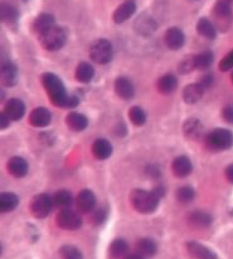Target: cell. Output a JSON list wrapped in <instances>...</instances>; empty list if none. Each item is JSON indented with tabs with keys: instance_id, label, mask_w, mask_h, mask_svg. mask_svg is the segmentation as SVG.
Returning <instances> with one entry per match:
<instances>
[{
	"instance_id": "1",
	"label": "cell",
	"mask_w": 233,
	"mask_h": 259,
	"mask_svg": "<svg viewBox=\"0 0 233 259\" xmlns=\"http://www.w3.org/2000/svg\"><path fill=\"white\" fill-rule=\"evenodd\" d=\"M42 83L49 96L50 101L58 108H66L70 96L66 93L62 81L54 75V73L45 72L42 75Z\"/></svg>"
},
{
	"instance_id": "2",
	"label": "cell",
	"mask_w": 233,
	"mask_h": 259,
	"mask_svg": "<svg viewBox=\"0 0 233 259\" xmlns=\"http://www.w3.org/2000/svg\"><path fill=\"white\" fill-rule=\"evenodd\" d=\"M131 204L134 209L140 214H150L156 210L160 197L154 191H145V190H134L130 195Z\"/></svg>"
},
{
	"instance_id": "3",
	"label": "cell",
	"mask_w": 233,
	"mask_h": 259,
	"mask_svg": "<svg viewBox=\"0 0 233 259\" xmlns=\"http://www.w3.org/2000/svg\"><path fill=\"white\" fill-rule=\"evenodd\" d=\"M66 40H67L66 32L62 28L55 27V25H53L52 28L39 34L40 45L48 51L61 50L66 45Z\"/></svg>"
},
{
	"instance_id": "4",
	"label": "cell",
	"mask_w": 233,
	"mask_h": 259,
	"mask_svg": "<svg viewBox=\"0 0 233 259\" xmlns=\"http://www.w3.org/2000/svg\"><path fill=\"white\" fill-rule=\"evenodd\" d=\"M207 146L214 151H224L233 146V134L227 129H214L207 136Z\"/></svg>"
},
{
	"instance_id": "5",
	"label": "cell",
	"mask_w": 233,
	"mask_h": 259,
	"mask_svg": "<svg viewBox=\"0 0 233 259\" xmlns=\"http://www.w3.org/2000/svg\"><path fill=\"white\" fill-rule=\"evenodd\" d=\"M112 45L107 39H97L92 43L90 50V57L100 65H106L112 60Z\"/></svg>"
},
{
	"instance_id": "6",
	"label": "cell",
	"mask_w": 233,
	"mask_h": 259,
	"mask_svg": "<svg viewBox=\"0 0 233 259\" xmlns=\"http://www.w3.org/2000/svg\"><path fill=\"white\" fill-rule=\"evenodd\" d=\"M54 200L47 194H39L33 197L30 202V211L37 219H44L49 215Z\"/></svg>"
},
{
	"instance_id": "7",
	"label": "cell",
	"mask_w": 233,
	"mask_h": 259,
	"mask_svg": "<svg viewBox=\"0 0 233 259\" xmlns=\"http://www.w3.org/2000/svg\"><path fill=\"white\" fill-rule=\"evenodd\" d=\"M55 223L61 229L77 230L82 227V218L78 212L73 211V210L65 209L58 212Z\"/></svg>"
},
{
	"instance_id": "8",
	"label": "cell",
	"mask_w": 233,
	"mask_h": 259,
	"mask_svg": "<svg viewBox=\"0 0 233 259\" xmlns=\"http://www.w3.org/2000/svg\"><path fill=\"white\" fill-rule=\"evenodd\" d=\"M214 17L219 28H228L232 22V12L228 0H218L214 7Z\"/></svg>"
},
{
	"instance_id": "9",
	"label": "cell",
	"mask_w": 233,
	"mask_h": 259,
	"mask_svg": "<svg viewBox=\"0 0 233 259\" xmlns=\"http://www.w3.org/2000/svg\"><path fill=\"white\" fill-rule=\"evenodd\" d=\"M187 250L193 259H218L213 250L197 242L187 243Z\"/></svg>"
},
{
	"instance_id": "10",
	"label": "cell",
	"mask_w": 233,
	"mask_h": 259,
	"mask_svg": "<svg viewBox=\"0 0 233 259\" xmlns=\"http://www.w3.org/2000/svg\"><path fill=\"white\" fill-rule=\"evenodd\" d=\"M4 113L7 114L8 118L10 120H20L25 114V105L22 100L19 99H10L7 104H5Z\"/></svg>"
},
{
	"instance_id": "11",
	"label": "cell",
	"mask_w": 233,
	"mask_h": 259,
	"mask_svg": "<svg viewBox=\"0 0 233 259\" xmlns=\"http://www.w3.org/2000/svg\"><path fill=\"white\" fill-rule=\"evenodd\" d=\"M164 39H165L166 46H168L170 50L177 51L179 50V48L183 47L184 42H186V35H184V33L182 32L179 28L173 27L169 28V29L166 30Z\"/></svg>"
},
{
	"instance_id": "12",
	"label": "cell",
	"mask_w": 233,
	"mask_h": 259,
	"mask_svg": "<svg viewBox=\"0 0 233 259\" xmlns=\"http://www.w3.org/2000/svg\"><path fill=\"white\" fill-rule=\"evenodd\" d=\"M76 204H77V209L81 212H90L95 209L96 197L91 190H82L78 194Z\"/></svg>"
},
{
	"instance_id": "13",
	"label": "cell",
	"mask_w": 233,
	"mask_h": 259,
	"mask_svg": "<svg viewBox=\"0 0 233 259\" xmlns=\"http://www.w3.org/2000/svg\"><path fill=\"white\" fill-rule=\"evenodd\" d=\"M171 169H173V174L176 175L177 177H183L189 176L193 171V166H192V162L188 157L181 156L177 157L173 161V164H171Z\"/></svg>"
},
{
	"instance_id": "14",
	"label": "cell",
	"mask_w": 233,
	"mask_h": 259,
	"mask_svg": "<svg viewBox=\"0 0 233 259\" xmlns=\"http://www.w3.org/2000/svg\"><path fill=\"white\" fill-rule=\"evenodd\" d=\"M136 12V5L133 0H126L125 3L120 5L118 9L113 13V22L121 24V23L126 22L130 17H133L134 13Z\"/></svg>"
},
{
	"instance_id": "15",
	"label": "cell",
	"mask_w": 233,
	"mask_h": 259,
	"mask_svg": "<svg viewBox=\"0 0 233 259\" xmlns=\"http://www.w3.org/2000/svg\"><path fill=\"white\" fill-rule=\"evenodd\" d=\"M7 167L9 174L17 179H22L28 174V163L22 157H12L8 161Z\"/></svg>"
},
{
	"instance_id": "16",
	"label": "cell",
	"mask_w": 233,
	"mask_h": 259,
	"mask_svg": "<svg viewBox=\"0 0 233 259\" xmlns=\"http://www.w3.org/2000/svg\"><path fill=\"white\" fill-rule=\"evenodd\" d=\"M52 120V116L48 109L37 108L32 111L29 116V123L35 128H44Z\"/></svg>"
},
{
	"instance_id": "17",
	"label": "cell",
	"mask_w": 233,
	"mask_h": 259,
	"mask_svg": "<svg viewBox=\"0 0 233 259\" xmlns=\"http://www.w3.org/2000/svg\"><path fill=\"white\" fill-rule=\"evenodd\" d=\"M17 67L12 62L7 61V62L2 63V67H0V81H2L3 85L13 86L17 82Z\"/></svg>"
},
{
	"instance_id": "18",
	"label": "cell",
	"mask_w": 233,
	"mask_h": 259,
	"mask_svg": "<svg viewBox=\"0 0 233 259\" xmlns=\"http://www.w3.org/2000/svg\"><path fill=\"white\" fill-rule=\"evenodd\" d=\"M115 91L124 100H130L134 96V94H135L133 82L126 77H119L115 81Z\"/></svg>"
},
{
	"instance_id": "19",
	"label": "cell",
	"mask_w": 233,
	"mask_h": 259,
	"mask_svg": "<svg viewBox=\"0 0 233 259\" xmlns=\"http://www.w3.org/2000/svg\"><path fill=\"white\" fill-rule=\"evenodd\" d=\"M204 86L202 85L201 82L198 83H192V85H188L186 89H184L183 93V99L187 104H196L198 103L202 99L204 94Z\"/></svg>"
},
{
	"instance_id": "20",
	"label": "cell",
	"mask_w": 233,
	"mask_h": 259,
	"mask_svg": "<svg viewBox=\"0 0 233 259\" xmlns=\"http://www.w3.org/2000/svg\"><path fill=\"white\" fill-rule=\"evenodd\" d=\"M135 29L136 32L140 33L143 35H149L156 29V23L154 22V19L149 15L143 14L136 19L135 22Z\"/></svg>"
},
{
	"instance_id": "21",
	"label": "cell",
	"mask_w": 233,
	"mask_h": 259,
	"mask_svg": "<svg viewBox=\"0 0 233 259\" xmlns=\"http://www.w3.org/2000/svg\"><path fill=\"white\" fill-rule=\"evenodd\" d=\"M92 153L97 159H107L112 154V146L106 139H97L92 146Z\"/></svg>"
},
{
	"instance_id": "22",
	"label": "cell",
	"mask_w": 233,
	"mask_h": 259,
	"mask_svg": "<svg viewBox=\"0 0 233 259\" xmlns=\"http://www.w3.org/2000/svg\"><path fill=\"white\" fill-rule=\"evenodd\" d=\"M66 123H67L68 128H70L71 131L82 132L87 128L88 121H87V118H86L85 115L72 111V113L68 114L67 118H66Z\"/></svg>"
},
{
	"instance_id": "23",
	"label": "cell",
	"mask_w": 233,
	"mask_h": 259,
	"mask_svg": "<svg viewBox=\"0 0 233 259\" xmlns=\"http://www.w3.org/2000/svg\"><path fill=\"white\" fill-rule=\"evenodd\" d=\"M158 90L159 93L164 94V95H168V94H171L176 91L177 86H178V81H177V77L171 73H166V75L161 76L158 80Z\"/></svg>"
},
{
	"instance_id": "24",
	"label": "cell",
	"mask_w": 233,
	"mask_h": 259,
	"mask_svg": "<svg viewBox=\"0 0 233 259\" xmlns=\"http://www.w3.org/2000/svg\"><path fill=\"white\" fill-rule=\"evenodd\" d=\"M0 17H2V20L5 24L13 25L17 24L19 14H18V10L15 9V7L3 2L0 4Z\"/></svg>"
},
{
	"instance_id": "25",
	"label": "cell",
	"mask_w": 233,
	"mask_h": 259,
	"mask_svg": "<svg viewBox=\"0 0 233 259\" xmlns=\"http://www.w3.org/2000/svg\"><path fill=\"white\" fill-rule=\"evenodd\" d=\"M184 133L189 139H199L203 136V125L198 119H189L184 124Z\"/></svg>"
},
{
	"instance_id": "26",
	"label": "cell",
	"mask_w": 233,
	"mask_h": 259,
	"mask_svg": "<svg viewBox=\"0 0 233 259\" xmlns=\"http://www.w3.org/2000/svg\"><path fill=\"white\" fill-rule=\"evenodd\" d=\"M188 222L196 228H208L212 224V217L204 211H194L189 214Z\"/></svg>"
},
{
	"instance_id": "27",
	"label": "cell",
	"mask_w": 233,
	"mask_h": 259,
	"mask_svg": "<svg viewBox=\"0 0 233 259\" xmlns=\"http://www.w3.org/2000/svg\"><path fill=\"white\" fill-rule=\"evenodd\" d=\"M53 25H54V17L52 14H48V13H43V14L38 15L37 19L34 20L33 28H34L35 32L42 34L43 32L52 28Z\"/></svg>"
},
{
	"instance_id": "28",
	"label": "cell",
	"mask_w": 233,
	"mask_h": 259,
	"mask_svg": "<svg viewBox=\"0 0 233 259\" xmlns=\"http://www.w3.org/2000/svg\"><path fill=\"white\" fill-rule=\"evenodd\" d=\"M136 250H138V254L143 255V257H153L158 252V247H156L155 242L151 239H140L136 244Z\"/></svg>"
},
{
	"instance_id": "29",
	"label": "cell",
	"mask_w": 233,
	"mask_h": 259,
	"mask_svg": "<svg viewBox=\"0 0 233 259\" xmlns=\"http://www.w3.org/2000/svg\"><path fill=\"white\" fill-rule=\"evenodd\" d=\"M197 30H198V33L202 37L208 38V39H214L217 35L216 27L207 18H201L198 20V23H197Z\"/></svg>"
},
{
	"instance_id": "30",
	"label": "cell",
	"mask_w": 233,
	"mask_h": 259,
	"mask_svg": "<svg viewBox=\"0 0 233 259\" xmlns=\"http://www.w3.org/2000/svg\"><path fill=\"white\" fill-rule=\"evenodd\" d=\"M95 76V68L87 62H81L76 70V78L80 82H90Z\"/></svg>"
},
{
	"instance_id": "31",
	"label": "cell",
	"mask_w": 233,
	"mask_h": 259,
	"mask_svg": "<svg viewBox=\"0 0 233 259\" xmlns=\"http://www.w3.org/2000/svg\"><path fill=\"white\" fill-rule=\"evenodd\" d=\"M18 196L12 194V192H3L0 195V211L9 212L17 207L18 205Z\"/></svg>"
},
{
	"instance_id": "32",
	"label": "cell",
	"mask_w": 233,
	"mask_h": 259,
	"mask_svg": "<svg viewBox=\"0 0 233 259\" xmlns=\"http://www.w3.org/2000/svg\"><path fill=\"white\" fill-rule=\"evenodd\" d=\"M108 252H110V255L113 259H120L125 257L129 252V245L125 240L123 239H116L113 240L110 244V248H108Z\"/></svg>"
},
{
	"instance_id": "33",
	"label": "cell",
	"mask_w": 233,
	"mask_h": 259,
	"mask_svg": "<svg viewBox=\"0 0 233 259\" xmlns=\"http://www.w3.org/2000/svg\"><path fill=\"white\" fill-rule=\"evenodd\" d=\"M213 63V53L211 51H204V52L196 55V65L199 70H207L211 67Z\"/></svg>"
},
{
	"instance_id": "34",
	"label": "cell",
	"mask_w": 233,
	"mask_h": 259,
	"mask_svg": "<svg viewBox=\"0 0 233 259\" xmlns=\"http://www.w3.org/2000/svg\"><path fill=\"white\" fill-rule=\"evenodd\" d=\"M53 200H54V204L61 207L71 206L73 202L72 194L70 191H67V190H61V191H58L54 195V197H53Z\"/></svg>"
},
{
	"instance_id": "35",
	"label": "cell",
	"mask_w": 233,
	"mask_h": 259,
	"mask_svg": "<svg viewBox=\"0 0 233 259\" xmlns=\"http://www.w3.org/2000/svg\"><path fill=\"white\" fill-rule=\"evenodd\" d=\"M129 118H130L131 123L135 124L136 126H141L145 124L146 121V115L144 113V110L139 106H133V108L129 110Z\"/></svg>"
},
{
	"instance_id": "36",
	"label": "cell",
	"mask_w": 233,
	"mask_h": 259,
	"mask_svg": "<svg viewBox=\"0 0 233 259\" xmlns=\"http://www.w3.org/2000/svg\"><path fill=\"white\" fill-rule=\"evenodd\" d=\"M60 255L62 259H83L82 252L73 245H63L60 249Z\"/></svg>"
},
{
	"instance_id": "37",
	"label": "cell",
	"mask_w": 233,
	"mask_h": 259,
	"mask_svg": "<svg viewBox=\"0 0 233 259\" xmlns=\"http://www.w3.org/2000/svg\"><path fill=\"white\" fill-rule=\"evenodd\" d=\"M197 68L196 65V55H189L184 57V60H182V62L179 63V72L181 73H189L192 71Z\"/></svg>"
},
{
	"instance_id": "38",
	"label": "cell",
	"mask_w": 233,
	"mask_h": 259,
	"mask_svg": "<svg viewBox=\"0 0 233 259\" xmlns=\"http://www.w3.org/2000/svg\"><path fill=\"white\" fill-rule=\"evenodd\" d=\"M177 199H178V201L184 202V204L192 201L194 199V190L189 186L181 187L177 191Z\"/></svg>"
},
{
	"instance_id": "39",
	"label": "cell",
	"mask_w": 233,
	"mask_h": 259,
	"mask_svg": "<svg viewBox=\"0 0 233 259\" xmlns=\"http://www.w3.org/2000/svg\"><path fill=\"white\" fill-rule=\"evenodd\" d=\"M231 68H233V51L227 56H224L223 60L219 62V70L223 71V72L231 70Z\"/></svg>"
},
{
	"instance_id": "40",
	"label": "cell",
	"mask_w": 233,
	"mask_h": 259,
	"mask_svg": "<svg viewBox=\"0 0 233 259\" xmlns=\"http://www.w3.org/2000/svg\"><path fill=\"white\" fill-rule=\"evenodd\" d=\"M106 218H107V212H106V210L100 209V210H97V211L93 212L92 222L95 223L96 225H101V224H103V222L106 220Z\"/></svg>"
},
{
	"instance_id": "41",
	"label": "cell",
	"mask_w": 233,
	"mask_h": 259,
	"mask_svg": "<svg viewBox=\"0 0 233 259\" xmlns=\"http://www.w3.org/2000/svg\"><path fill=\"white\" fill-rule=\"evenodd\" d=\"M222 116H223V119L227 123L233 124V106H227V108H224L223 111H222Z\"/></svg>"
},
{
	"instance_id": "42",
	"label": "cell",
	"mask_w": 233,
	"mask_h": 259,
	"mask_svg": "<svg viewBox=\"0 0 233 259\" xmlns=\"http://www.w3.org/2000/svg\"><path fill=\"white\" fill-rule=\"evenodd\" d=\"M9 123H10V119L8 118L7 114L3 111V113L0 114V129H5L8 125H9Z\"/></svg>"
},
{
	"instance_id": "43",
	"label": "cell",
	"mask_w": 233,
	"mask_h": 259,
	"mask_svg": "<svg viewBox=\"0 0 233 259\" xmlns=\"http://www.w3.org/2000/svg\"><path fill=\"white\" fill-rule=\"evenodd\" d=\"M212 82H213V77H212L211 75H207V76H204V77H203V80L201 81V83H202V85L204 86V89L209 88V86L212 85Z\"/></svg>"
},
{
	"instance_id": "44",
	"label": "cell",
	"mask_w": 233,
	"mask_h": 259,
	"mask_svg": "<svg viewBox=\"0 0 233 259\" xmlns=\"http://www.w3.org/2000/svg\"><path fill=\"white\" fill-rule=\"evenodd\" d=\"M78 105V99L76 98V96H70L68 98V101H67V106L66 108H75V106Z\"/></svg>"
},
{
	"instance_id": "45",
	"label": "cell",
	"mask_w": 233,
	"mask_h": 259,
	"mask_svg": "<svg viewBox=\"0 0 233 259\" xmlns=\"http://www.w3.org/2000/svg\"><path fill=\"white\" fill-rule=\"evenodd\" d=\"M226 179L228 180V182L233 184V164H229L226 168Z\"/></svg>"
},
{
	"instance_id": "46",
	"label": "cell",
	"mask_w": 233,
	"mask_h": 259,
	"mask_svg": "<svg viewBox=\"0 0 233 259\" xmlns=\"http://www.w3.org/2000/svg\"><path fill=\"white\" fill-rule=\"evenodd\" d=\"M125 259H145V257L140 254H130V255H126Z\"/></svg>"
},
{
	"instance_id": "47",
	"label": "cell",
	"mask_w": 233,
	"mask_h": 259,
	"mask_svg": "<svg viewBox=\"0 0 233 259\" xmlns=\"http://www.w3.org/2000/svg\"><path fill=\"white\" fill-rule=\"evenodd\" d=\"M231 78H232V82H233V73H232V77Z\"/></svg>"
},
{
	"instance_id": "48",
	"label": "cell",
	"mask_w": 233,
	"mask_h": 259,
	"mask_svg": "<svg viewBox=\"0 0 233 259\" xmlns=\"http://www.w3.org/2000/svg\"><path fill=\"white\" fill-rule=\"evenodd\" d=\"M228 2H231V0H228Z\"/></svg>"
},
{
	"instance_id": "49",
	"label": "cell",
	"mask_w": 233,
	"mask_h": 259,
	"mask_svg": "<svg viewBox=\"0 0 233 259\" xmlns=\"http://www.w3.org/2000/svg\"><path fill=\"white\" fill-rule=\"evenodd\" d=\"M24 2H27V0H24Z\"/></svg>"
}]
</instances>
